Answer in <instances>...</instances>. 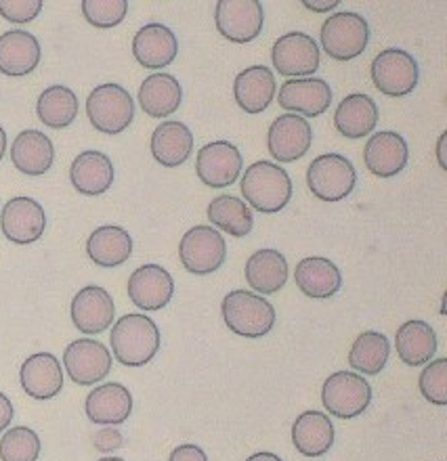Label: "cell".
Listing matches in <instances>:
<instances>
[{
  "label": "cell",
  "instance_id": "1",
  "mask_svg": "<svg viewBox=\"0 0 447 461\" xmlns=\"http://www.w3.org/2000/svg\"><path fill=\"white\" fill-rule=\"evenodd\" d=\"M112 352L126 367H143L160 350V330L148 315L131 312L120 317L110 334Z\"/></svg>",
  "mask_w": 447,
  "mask_h": 461
},
{
  "label": "cell",
  "instance_id": "2",
  "mask_svg": "<svg viewBox=\"0 0 447 461\" xmlns=\"http://www.w3.org/2000/svg\"><path fill=\"white\" fill-rule=\"evenodd\" d=\"M242 195L259 212L276 214L292 200V181L282 166L260 159L242 176Z\"/></svg>",
  "mask_w": 447,
  "mask_h": 461
},
{
  "label": "cell",
  "instance_id": "3",
  "mask_svg": "<svg viewBox=\"0 0 447 461\" xmlns=\"http://www.w3.org/2000/svg\"><path fill=\"white\" fill-rule=\"evenodd\" d=\"M225 325L242 338H263L276 325V309L260 294L233 290L221 303Z\"/></svg>",
  "mask_w": 447,
  "mask_h": 461
},
{
  "label": "cell",
  "instance_id": "4",
  "mask_svg": "<svg viewBox=\"0 0 447 461\" xmlns=\"http://www.w3.org/2000/svg\"><path fill=\"white\" fill-rule=\"evenodd\" d=\"M87 115L104 134H120L135 120V101L120 85H101L88 95Z\"/></svg>",
  "mask_w": 447,
  "mask_h": 461
},
{
  "label": "cell",
  "instance_id": "5",
  "mask_svg": "<svg viewBox=\"0 0 447 461\" xmlns=\"http://www.w3.org/2000/svg\"><path fill=\"white\" fill-rule=\"evenodd\" d=\"M357 183L355 166L341 153H324L306 170V185L322 202H341L353 194Z\"/></svg>",
  "mask_w": 447,
  "mask_h": 461
},
{
  "label": "cell",
  "instance_id": "6",
  "mask_svg": "<svg viewBox=\"0 0 447 461\" xmlns=\"http://www.w3.org/2000/svg\"><path fill=\"white\" fill-rule=\"evenodd\" d=\"M369 25L360 13L342 11L325 19L322 25V47L330 59L351 61L368 47Z\"/></svg>",
  "mask_w": 447,
  "mask_h": 461
},
{
  "label": "cell",
  "instance_id": "7",
  "mask_svg": "<svg viewBox=\"0 0 447 461\" xmlns=\"http://www.w3.org/2000/svg\"><path fill=\"white\" fill-rule=\"evenodd\" d=\"M178 260L191 275H210L225 265L227 243L214 227L196 225L178 243Z\"/></svg>",
  "mask_w": 447,
  "mask_h": 461
},
{
  "label": "cell",
  "instance_id": "8",
  "mask_svg": "<svg viewBox=\"0 0 447 461\" xmlns=\"http://www.w3.org/2000/svg\"><path fill=\"white\" fill-rule=\"evenodd\" d=\"M322 402L325 411L341 420H353L372 402V388L366 377L353 371H336L322 386Z\"/></svg>",
  "mask_w": 447,
  "mask_h": 461
},
{
  "label": "cell",
  "instance_id": "9",
  "mask_svg": "<svg viewBox=\"0 0 447 461\" xmlns=\"http://www.w3.org/2000/svg\"><path fill=\"white\" fill-rule=\"evenodd\" d=\"M374 86L387 97H406L418 86V63L410 53L401 49H387L374 57L372 68Z\"/></svg>",
  "mask_w": 447,
  "mask_h": 461
},
{
  "label": "cell",
  "instance_id": "10",
  "mask_svg": "<svg viewBox=\"0 0 447 461\" xmlns=\"http://www.w3.org/2000/svg\"><path fill=\"white\" fill-rule=\"evenodd\" d=\"M216 30L229 42H252L265 23V11L259 0H219L214 9Z\"/></svg>",
  "mask_w": 447,
  "mask_h": 461
},
{
  "label": "cell",
  "instance_id": "11",
  "mask_svg": "<svg viewBox=\"0 0 447 461\" xmlns=\"http://www.w3.org/2000/svg\"><path fill=\"white\" fill-rule=\"evenodd\" d=\"M242 153L229 140L206 143L196 156V175L210 189L232 187L242 175Z\"/></svg>",
  "mask_w": 447,
  "mask_h": 461
},
{
  "label": "cell",
  "instance_id": "12",
  "mask_svg": "<svg viewBox=\"0 0 447 461\" xmlns=\"http://www.w3.org/2000/svg\"><path fill=\"white\" fill-rule=\"evenodd\" d=\"M63 365H66L69 380L78 386H93L110 375L112 352L107 350L105 344L80 338V340L68 344L63 352Z\"/></svg>",
  "mask_w": 447,
  "mask_h": 461
},
{
  "label": "cell",
  "instance_id": "13",
  "mask_svg": "<svg viewBox=\"0 0 447 461\" xmlns=\"http://www.w3.org/2000/svg\"><path fill=\"white\" fill-rule=\"evenodd\" d=\"M271 61L279 76L286 78H311L319 68V47L305 32H290L273 44Z\"/></svg>",
  "mask_w": 447,
  "mask_h": 461
},
{
  "label": "cell",
  "instance_id": "14",
  "mask_svg": "<svg viewBox=\"0 0 447 461\" xmlns=\"http://www.w3.org/2000/svg\"><path fill=\"white\" fill-rule=\"evenodd\" d=\"M0 229L11 243L28 246L44 235L47 214L41 203L32 197H13L0 212Z\"/></svg>",
  "mask_w": 447,
  "mask_h": 461
},
{
  "label": "cell",
  "instance_id": "15",
  "mask_svg": "<svg viewBox=\"0 0 447 461\" xmlns=\"http://www.w3.org/2000/svg\"><path fill=\"white\" fill-rule=\"evenodd\" d=\"M313 143V128L305 118L296 113H284L273 120L267 134V147L278 162H296L309 151Z\"/></svg>",
  "mask_w": 447,
  "mask_h": 461
},
{
  "label": "cell",
  "instance_id": "16",
  "mask_svg": "<svg viewBox=\"0 0 447 461\" xmlns=\"http://www.w3.org/2000/svg\"><path fill=\"white\" fill-rule=\"evenodd\" d=\"M72 312V323L82 334L95 336L104 334L107 328H112L116 306H114L112 294L99 285H87L76 294L69 306Z\"/></svg>",
  "mask_w": 447,
  "mask_h": 461
},
{
  "label": "cell",
  "instance_id": "17",
  "mask_svg": "<svg viewBox=\"0 0 447 461\" xmlns=\"http://www.w3.org/2000/svg\"><path fill=\"white\" fill-rule=\"evenodd\" d=\"M279 107L288 110V113H296L300 118H315L325 110H330L332 88L322 78H292L279 86L278 95Z\"/></svg>",
  "mask_w": 447,
  "mask_h": 461
},
{
  "label": "cell",
  "instance_id": "18",
  "mask_svg": "<svg viewBox=\"0 0 447 461\" xmlns=\"http://www.w3.org/2000/svg\"><path fill=\"white\" fill-rule=\"evenodd\" d=\"M129 298L141 311H162L175 294V281L160 265H143L129 277Z\"/></svg>",
  "mask_w": 447,
  "mask_h": 461
},
{
  "label": "cell",
  "instance_id": "19",
  "mask_svg": "<svg viewBox=\"0 0 447 461\" xmlns=\"http://www.w3.org/2000/svg\"><path fill=\"white\" fill-rule=\"evenodd\" d=\"M407 159H410V149L406 139L393 131L372 134L363 147V164L374 176H397L407 166Z\"/></svg>",
  "mask_w": 447,
  "mask_h": 461
},
{
  "label": "cell",
  "instance_id": "20",
  "mask_svg": "<svg viewBox=\"0 0 447 461\" xmlns=\"http://www.w3.org/2000/svg\"><path fill=\"white\" fill-rule=\"evenodd\" d=\"M19 382L25 394L36 401H49L63 390V369L50 352H36L19 369Z\"/></svg>",
  "mask_w": 447,
  "mask_h": 461
},
{
  "label": "cell",
  "instance_id": "21",
  "mask_svg": "<svg viewBox=\"0 0 447 461\" xmlns=\"http://www.w3.org/2000/svg\"><path fill=\"white\" fill-rule=\"evenodd\" d=\"M87 418L97 426H120L132 413L131 390L118 382L101 384L88 393L85 402Z\"/></svg>",
  "mask_w": 447,
  "mask_h": 461
},
{
  "label": "cell",
  "instance_id": "22",
  "mask_svg": "<svg viewBox=\"0 0 447 461\" xmlns=\"http://www.w3.org/2000/svg\"><path fill=\"white\" fill-rule=\"evenodd\" d=\"M132 55L139 66L162 69L170 66L178 55V41L169 25L148 23L132 38Z\"/></svg>",
  "mask_w": 447,
  "mask_h": 461
},
{
  "label": "cell",
  "instance_id": "23",
  "mask_svg": "<svg viewBox=\"0 0 447 461\" xmlns=\"http://www.w3.org/2000/svg\"><path fill=\"white\" fill-rule=\"evenodd\" d=\"M41 42L25 30H9L0 36V72L22 78L34 72L41 63Z\"/></svg>",
  "mask_w": 447,
  "mask_h": 461
},
{
  "label": "cell",
  "instance_id": "24",
  "mask_svg": "<svg viewBox=\"0 0 447 461\" xmlns=\"http://www.w3.org/2000/svg\"><path fill=\"white\" fill-rule=\"evenodd\" d=\"M278 82L269 68L252 66L235 76L233 97L246 113H260L276 99Z\"/></svg>",
  "mask_w": 447,
  "mask_h": 461
},
{
  "label": "cell",
  "instance_id": "25",
  "mask_svg": "<svg viewBox=\"0 0 447 461\" xmlns=\"http://www.w3.org/2000/svg\"><path fill=\"white\" fill-rule=\"evenodd\" d=\"M11 162L25 176H42L55 162V147L41 131L19 132L11 145Z\"/></svg>",
  "mask_w": 447,
  "mask_h": 461
},
{
  "label": "cell",
  "instance_id": "26",
  "mask_svg": "<svg viewBox=\"0 0 447 461\" xmlns=\"http://www.w3.org/2000/svg\"><path fill=\"white\" fill-rule=\"evenodd\" d=\"M151 156L158 164L166 168H177L187 162L194 151V134L183 122L169 120L162 122L156 131L151 132Z\"/></svg>",
  "mask_w": 447,
  "mask_h": 461
},
{
  "label": "cell",
  "instance_id": "27",
  "mask_svg": "<svg viewBox=\"0 0 447 461\" xmlns=\"http://www.w3.org/2000/svg\"><path fill=\"white\" fill-rule=\"evenodd\" d=\"M292 445L305 457H322L334 445V424L322 411L300 413L292 426Z\"/></svg>",
  "mask_w": 447,
  "mask_h": 461
},
{
  "label": "cell",
  "instance_id": "28",
  "mask_svg": "<svg viewBox=\"0 0 447 461\" xmlns=\"http://www.w3.org/2000/svg\"><path fill=\"white\" fill-rule=\"evenodd\" d=\"M379 124V105L366 93H353L334 112L336 131L347 139H363Z\"/></svg>",
  "mask_w": 447,
  "mask_h": 461
},
{
  "label": "cell",
  "instance_id": "29",
  "mask_svg": "<svg viewBox=\"0 0 447 461\" xmlns=\"http://www.w3.org/2000/svg\"><path fill=\"white\" fill-rule=\"evenodd\" d=\"M69 181L82 195H101L114 183L112 159L101 151H82L69 168Z\"/></svg>",
  "mask_w": 447,
  "mask_h": 461
},
{
  "label": "cell",
  "instance_id": "30",
  "mask_svg": "<svg viewBox=\"0 0 447 461\" xmlns=\"http://www.w3.org/2000/svg\"><path fill=\"white\" fill-rule=\"evenodd\" d=\"M295 279L298 290L309 298H332L342 285V275L338 267L322 256H309L296 265Z\"/></svg>",
  "mask_w": 447,
  "mask_h": 461
},
{
  "label": "cell",
  "instance_id": "31",
  "mask_svg": "<svg viewBox=\"0 0 447 461\" xmlns=\"http://www.w3.org/2000/svg\"><path fill=\"white\" fill-rule=\"evenodd\" d=\"M244 275L257 294H276L288 281V260L278 249H259L246 260Z\"/></svg>",
  "mask_w": 447,
  "mask_h": 461
},
{
  "label": "cell",
  "instance_id": "32",
  "mask_svg": "<svg viewBox=\"0 0 447 461\" xmlns=\"http://www.w3.org/2000/svg\"><path fill=\"white\" fill-rule=\"evenodd\" d=\"M87 254L95 265L104 268L120 267L132 256V237L123 227H99L88 237Z\"/></svg>",
  "mask_w": 447,
  "mask_h": 461
},
{
  "label": "cell",
  "instance_id": "33",
  "mask_svg": "<svg viewBox=\"0 0 447 461\" xmlns=\"http://www.w3.org/2000/svg\"><path fill=\"white\" fill-rule=\"evenodd\" d=\"M395 348L401 361L410 367L431 363L437 352V334L426 321L412 319L406 321L395 334Z\"/></svg>",
  "mask_w": 447,
  "mask_h": 461
},
{
  "label": "cell",
  "instance_id": "34",
  "mask_svg": "<svg viewBox=\"0 0 447 461\" xmlns=\"http://www.w3.org/2000/svg\"><path fill=\"white\" fill-rule=\"evenodd\" d=\"M183 88L170 74H151L139 88V105L150 118H166L181 107Z\"/></svg>",
  "mask_w": 447,
  "mask_h": 461
},
{
  "label": "cell",
  "instance_id": "35",
  "mask_svg": "<svg viewBox=\"0 0 447 461\" xmlns=\"http://www.w3.org/2000/svg\"><path fill=\"white\" fill-rule=\"evenodd\" d=\"M208 221L232 237H246L254 227L252 210L235 195H219L208 203Z\"/></svg>",
  "mask_w": 447,
  "mask_h": 461
},
{
  "label": "cell",
  "instance_id": "36",
  "mask_svg": "<svg viewBox=\"0 0 447 461\" xmlns=\"http://www.w3.org/2000/svg\"><path fill=\"white\" fill-rule=\"evenodd\" d=\"M391 355L388 338L380 331H363L355 338L349 350V365L363 375H379Z\"/></svg>",
  "mask_w": 447,
  "mask_h": 461
},
{
  "label": "cell",
  "instance_id": "37",
  "mask_svg": "<svg viewBox=\"0 0 447 461\" xmlns=\"http://www.w3.org/2000/svg\"><path fill=\"white\" fill-rule=\"evenodd\" d=\"M78 97L72 88L55 85L41 93L36 104V113L44 126L49 128H68L78 115Z\"/></svg>",
  "mask_w": 447,
  "mask_h": 461
},
{
  "label": "cell",
  "instance_id": "38",
  "mask_svg": "<svg viewBox=\"0 0 447 461\" xmlns=\"http://www.w3.org/2000/svg\"><path fill=\"white\" fill-rule=\"evenodd\" d=\"M38 457H41V437L32 428H9L0 438L3 461H38Z\"/></svg>",
  "mask_w": 447,
  "mask_h": 461
},
{
  "label": "cell",
  "instance_id": "39",
  "mask_svg": "<svg viewBox=\"0 0 447 461\" xmlns=\"http://www.w3.org/2000/svg\"><path fill=\"white\" fill-rule=\"evenodd\" d=\"M82 15L95 28H116L129 13L126 0H82Z\"/></svg>",
  "mask_w": 447,
  "mask_h": 461
},
{
  "label": "cell",
  "instance_id": "40",
  "mask_svg": "<svg viewBox=\"0 0 447 461\" xmlns=\"http://www.w3.org/2000/svg\"><path fill=\"white\" fill-rule=\"evenodd\" d=\"M418 388L433 405H447V358H437L426 365L418 377Z\"/></svg>",
  "mask_w": 447,
  "mask_h": 461
},
{
  "label": "cell",
  "instance_id": "41",
  "mask_svg": "<svg viewBox=\"0 0 447 461\" xmlns=\"http://www.w3.org/2000/svg\"><path fill=\"white\" fill-rule=\"evenodd\" d=\"M42 11V0H0V15L11 23H30Z\"/></svg>",
  "mask_w": 447,
  "mask_h": 461
},
{
  "label": "cell",
  "instance_id": "42",
  "mask_svg": "<svg viewBox=\"0 0 447 461\" xmlns=\"http://www.w3.org/2000/svg\"><path fill=\"white\" fill-rule=\"evenodd\" d=\"M123 443H124L123 434H120L116 428H104V430H99L97 434H95V447L104 453L120 449Z\"/></svg>",
  "mask_w": 447,
  "mask_h": 461
},
{
  "label": "cell",
  "instance_id": "43",
  "mask_svg": "<svg viewBox=\"0 0 447 461\" xmlns=\"http://www.w3.org/2000/svg\"><path fill=\"white\" fill-rule=\"evenodd\" d=\"M169 461H208L206 453L197 445H178L175 451L170 453Z\"/></svg>",
  "mask_w": 447,
  "mask_h": 461
},
{
  "label": "cell",
  "instance_id": "44",
  "mask_svg": "<svg viewBox=\"0 0 447 461\" xmlns=\"http://www.w3.org/2000/svg\"><path fill=\"white\" fill-rule=\"evenodd\" d=\"M13 415H15V409H13V402L6 394L0 393V432H5L6 428L11 426Z\"/></svg>",
  "mask_w": 447,
  "mask_h": 461
},
{
  "label": "cell",
  "instance_id": "45",
  "mask_svg": "<svg viewBox=\"0 0 447 461\" xmlns=\"http://www.w3.org/2000/svg\"><path fill=\"white\" fill-rule=\"evenodd\" d=\"M306 9H311V11H315V13H325V11H332V9H336L338 5V0H324V3H317V0H305L303 3Z\"/></svg>",
  "mask_w": 447,
  "mask_h": 461
},
{
  "label": "cell",
  "instance_id": "46",
  "mask_svg": "<svg viewBox=\"0 0 447 461\" xmlns=\"http://www.w3.org/2000/svg\"><path fill=\"white\" fill-rule=\"evenodd\" d=\"M246 461H284V459L279 457V456H276V453L263 451V453H254V456H251Z\"/></svg>",
  "mask_w": 447,
  "mask_h": 461
},
{
  "label": "cell",
  "instance_id": "47",
  "mask_svg": "<svg viewBox=\"0 0 447 461\" xmlns=\"http://www.w3.org/2000/svg\"><path fill=\"white\" fill-rule=\"evenodd\" d=\"M445 137H447V134L443 132L442 137H439V143H437V158H439V164H442V168H445V158H443V145H445Z\"/></svg>",
  "mask_w": 447,
  "mask_h": 461
},
{
  "label": "cell",
  "instance_id": "48",
  "mask_svg": "<svg viewBox=\"0 0 447 461\" xmlns=\"http://www.w3.org/2000/svg\"><path fill=\"white\" fill-rule=\"evenodd\" d=\"M5 151H6V132L5 128L0 126V159L5 158Z\"/></svg>",
  "mask_w": 447,
  "mask_h": 461
},
{
  "label": "cell",
  "instance_id": "49",
  "mask_svg": "<svg viewBox=\"0 0 447 461\" xmlns=\"http://www.w3.org/2000/svg\"><path fill=\"white\" fill-rule=\"evenodd\" d=\"M99 461H124V459H120V457H104V459H99Z\"/></svg>",
  "mask_w": 447,
  "mask_h": 461
}]
</instances>
